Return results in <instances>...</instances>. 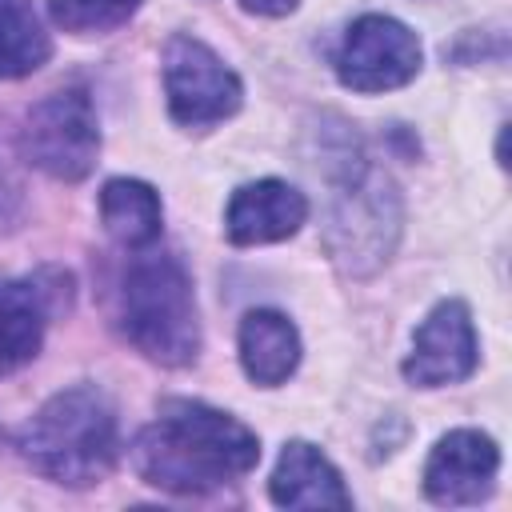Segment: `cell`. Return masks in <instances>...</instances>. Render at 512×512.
I'll list each match as a JSON object with an SVG mask.
<instances>
[{
  "mask_svg": "<svg viewBox=\"0 0 512 512\" xmlns=\"http://www.w3.org/2000/svg\"><path fill=\"white\" fill-rule=\"evenodd\" d=\"M260 460V440L236 416L200 400H164L160 416L136 436L132 468L144 484L200 496L248 476Z\"/></svg>",
  "mask_w": 512,
  "mask_h": 512,
  "instance_id": "obj_1",
  "label": "cell"
},
{
  "mask_svg": "<svg viewBox=\"0 0 512 512\" xmlns=\"http://www.w3.org/2000/svg\"><path fill=\"white\" fill-rule=\"evenodd\" d=\"M20 156L52 180H84L100 156V124L88 92L60 88L32 104L20 124Z\"/></svg>",
  "mask_w": 512,
  "mask_h": 512,
  "instance_id": "obj_5",
  "label": "cell"
},
{
  "mask_svg": "<svg viewBox=\"0 0 512 512\" xmlns=\"http://www.w3.org/2000/svg\"><path fill=\"white\" fill-rule=\"evenodd\" d=\"M420 60L424 52L408 24L368 12L348 24L344 44L336 52V76L352 92H392L416 80Z\"/></svg>",
  "mask_w": 512,
  "mask_h": 512,
  "instance_id": "obj_7",
  "label": "cell"
},
{
  "mask_svg": "<svg viewBox=\"0 0 512 512\" xmlns=\"http://www.w3.org/2000/svg\"><path fill=\"white\" fill-rule=\"evenodd\" d=\"M240 364L252 384L276 388L284 384L300 364V332L284 312L252 308L240 320Z\"/></svg>",
  "mask_w": 512,
  "mask_h": 512,
  "instance_id": "obj_13",
  "label": "cell"
},
{
  "mask_svg": "<svg viewBox=\"0 0 512 512\" xmlns=\"http://www.w3.org/2000/svg\"><path fill=\"white\" fill-rule=\"evenodd\" d=\"M52 56V36L28 0H0V80L28 76Z\"/></svg>",
  "mask_w": 512,
  "mask_h": 512,
  "instance_id": "obj_15",
  "label": "cell"
},
{
  "mask_svg": "<svg viewBox=\"0 0 512 512\" xmlns=\"http://www.w3.org/2000/svg\"><path fill=\"white\" fill-rule=\"evenodd\" d=\"M304 220H308V200L300 188L284 180H252L232 192L224 212V232L232 244L252 248L296 236Z\"/></svg>",
  "mask_w": 512,
  "mask_h": 512,
  "instance_id": "obj_10",
  "label": "cell"
},
{
  "mask_svg": "<svg viewBox=\"0 0 512 512\" xmlns=\"http://www.w3.org/2000/svg\"><path fill=\"white\" fill-rule=\"evenodd\" d=\"M120 328L136 352L164 368H184L200 352V316L184 264L176 256L132 260L120 284Z\"/></svg>",
  "mask_w": 512,
  "mask_h": 512,
  "instance_id": "obj_3",
  "label": "cell"
},
{
  "mask_svg": "<svg viewBox=\"0 0 512 512\" xmlns=\"http://www.w3.org/2000/svg\"><path fill=\"white\" fill-rule=\"evenodd\" d=\"M296 4L300 0H240V8L252 16H288V12H296Z\"/></svg>",
  "mask_w": 512,
  "mask_h": 512,
  "instance_id": "obj_17",
  "label": "cell"
},
{
  "mask_svg": "<svg viewBox=\"0 0 512 512\" xmlns=\"http://www.w3.org/2000/svg\"><path fill=\"white\" fill-rule=\"evenodd\" d=\"M12 208H16V188H12V180H8V172L0 168V228L12 220Z\"/></svg>",
  "mask_w": 512,
  "mask_h": 512,
  "instance_id": "obj_18",
  "label": "cell"
},
{
  "mask_svg": "<svg viewBox=\"0 0 512 512\" xmlns=\"http://www.w3.org/2000/svg\"><path fill=\"white\" fill-rule=\"evenodd\" d=\"M140 4L144 0H48V16L72 36H100L128 24Z\"/></svg>",
  "mask_w": 512,
  "mask_h": 512,
  "instance_id": "obj_16",
  "label": "cell"
},
{
  "mask_svg": "<svg viewBox=\"0 0 512 512\" xmlns=\"http://www.w3.org/2000/svg\"><path fill=\"white\" fill-rule=\"evenodd\" d=\"M164 96L176 124L208 128L240 108L244 88L240 76L208 44L192 36H172L164 48Z\"/></svg>",
  "mask_w": 512,
  "mask_h": 512,
  "instance_id": "obj_6",
  "label": "cell"
},
{
  "mask_svg": "<svg viewBox=\"0 0 512 512\" xmlns=\"http://www.w3.org/2000/svg\"><path fill=\"white\" fill-rule=\"evenodd\" d=\"M100 220L120 248H148L160 236L164 208L152 184L116 176L100 188Z\"/></svg>",
  "mask_w": 512,
  "mask_h": 512,
  "instance_id": "obj_14",
  "label": "cell"
},
{
  "mask_svg": "<svg viewBox=\"0 0 512 512\" xmlns=\"http://www.w3.org/2000/svg\"><path fill=\"white\" fill-rule=\"evenodd\" d=\"M24 460L56 484L84 488L112 472L120 452L116 408L96 384H72L40 404L20 432Z\"/></svg>",
  "mask_w": 512,
  "mask_h": 512,
  "instance_id": "obj_2",
  "label": "cell"
},
{
  "mask_svg": "<svg viewBox=\"0 0 512 512\" xmlns=\"http://www.w3.org/2000/svg\"><path fill=\"white\" fill-rule=\"evenodd\" d=\"M396 236H400V196L392 180L364 160L356 164L348 160L344 176L336 180L328 228H324V244L332 260L348 276H368L392 256Z\"/></svg>",
  "mask_w": 512,
  "mask_h": 512,
  "instance_id": "obj_4",
  "label": "cell"
},
{
  "mask_svg": "<svg viewBox=\"0 0 512 512\" xmlns=\"http://www.w3.org/2000/svg\"><path fill=\"white\" fill-rule=\"evenodd\" d=\"M500 472V448L476 428H456L436 440L424 464V496L444 508L480 504L492 496Z\"/></svg>",
  "mask_w": 512,
  "mask_h": 512,
  "instance_id": "obj_9",
  "label": "cell"
},
{
  "mask_svg": "<svg viewBox=\"0 0 512 512\" xmlns=\"http://www.w3.org/2000/svg\"><path fill=\"white\" fill-rule=\"evenodd\" d=\"M268 496L280 508H352V496L336 464L308 440L284 444L276 472L268 480Z\"/></svg>",
  "mask_w": 512,
  "mask_h": 512,
  "instance_id": "obj_12",
  "label": "cell"
},
{
  "mask_svg": "<svg viewBox=\"0 0 512 512\" xmlns=\"http://www.w3.org/2000/svg\"><path fill=\"white\" fill-rule=\"evenodd\" d=\"M480 348H476V328L472 312L464 300H440L416 328L412 352L404 356L400 372L416 388H444L460 384L476 372Z\"/></svg>",
  "mask_w": 512,
  "mask_h": 512,
  "instance_id": "obj_8",
  "label": "cell"
},
{
  "mask_svg": "<svg viewBox=\"0 0 512 512\" xmlns=\"http://www.w3.org/2000/svg\"><path fill=\"white\" fill-rule=\"evenodd\" d=\"M56 308H60V288H48L44 276L0 280V376L36 360L48 316Z\"/></svg>",
  "mask_w": 512,
  "mask_h": 512,
  "instance_id": "obj_11",
  "label": "cell"
}]
</instances>
